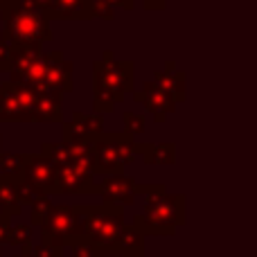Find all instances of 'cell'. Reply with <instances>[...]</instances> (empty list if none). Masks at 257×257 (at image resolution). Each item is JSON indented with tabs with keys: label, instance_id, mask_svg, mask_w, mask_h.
Segmentation results:
<instances>
[{
	"label": "cell",
	"instance_id": "obj_1",
	"mask_svg": "<svg viewBox=\"0 0 257 257\" xmlns=\"http://www.w3.org/2000/svg\"><path fill=\"white\" fill-rule=\"evenodd\" d=\"M138 194L145 196V210L133 217V226L145 237H172L176 228L185 223L183 194H167V187L163 183H154V185L138 183Z\"/></svg>",
	"mask_w": 257,
	"mask_h": 257
},
{
	"label": "cell",
	"instance_id": "obj_2",
	"mask_svg": "<svg viewBox=\"0 0 257 257\" xmlns=\"http://www.w3.org/2000/svg\"><path fill=\"white\" fill-rule=\"evenodd\" d=\"M77 219V237L88 239L102 250L104 255L111 253L113 244L117 241L124 223V208L108 203H79L72 205Z\"/></svg>",
	"mask_w": 257,
	"mask_h": 257
},
{
	"label": "cell",
	"instance_id": "obj_3",
	"mask_svg": "<svg viewBox=\"0 0 257 257\" xmlns=\"http://www.w3.org/2000/svg\"><path fill=\"white\" fill-rule=\"evenodd\" d=\"M0 21H3L0 39H5L7 43H45L54 39L48 14L32 7L27 0H12L0 12Z\"/></svg>",
	"mask_w": 257,
	"mask_h": 257
},
{
	"label": "cell",
	"instance_id": "obj_4",
	"mask_svg": "<svg viewBox=\"0 0 257 257\" xmlns=\"http://www.w3.org/2000/svg\"><path fill=\"white\" fill-rule=\"evenodd\" d=\"M136 84V66L133 61H117L111 50L102 59L93 61V99L122 102L126 93H133Z\"/></svg>",
	"mask_w": 257,
	"mask_h": 257
},
{
	"label": "cell",
	"instance_id": "obj_5",
	"mask_svg": "<svg viewBox=\"0 0 257 257\" xmlns=\"http://www.w3.org/2000/svg\"><path fill=\"white\" fill-rule=\"evenodd\" d=\"M136 140L128 133H102L95 138V176L124 174V167L136 163Z\"/></svg>",
	"mask_w": 257,
	"mask_h": 257
},
{
	"label": "cell",
	"instance_id": "obj_6",
	"mask_svg": "<svg viewBox=\"0 0 257 257\" xmlns=\"http://www.w3.org/2000/svg\"><path fill=\"white\" fill-rule=\"evenodd\" d=\"M34 97L36 88L14 84L12 79L3 81L0 84V122L32 124L34 122Z\"/></svg>",
	"mask_w": 257,
	"mask_h": 257
},
{
	"label": "cell",
	"instance_id": "obj_7",
	"mask_svg": "<svg viewBox=\"0 0 257 257\" xmlns=\"http://www.w3.org/2000/svg\"><path fill=\"white\" fill-rule=\"evenodd\" d=\"M79 239L77 237V219L72 205H54L48 214L45 223L41 226V244L48 246H72Z\"/></svg>",
	"mask_w": 257,
	"mask_h": 257
},
{
	"label": "cell",
	"instance_id": "obj_8",
	"mask_svg": "<svg viewBox=\"0 0 257 257\" xmlns=\"http://www.w3.org/2000/svg\"><path fill=\"white\" fill-rule=\"evenodd\" d=\"M54 194H97L95 174L81 165H66L57 169V185Z\"/></svg>",
	"mask_w": 257,
	"mask_h": 257
},
{
	"label": "cell",
	"instance_id": "obj_9",
	"mask_svg": "<svg viewBox=\"0 0 257 257\" xmlns=\"http://www.w3.org/2000/svg\"><path fill=\"white\" fill-rule=\"evenodd\" d=\"M97 194L108 205H133L138 199V183L133 176L126 174H113V176H104L97 183Z\"/></svg>",
	"mask_w": 257,
	"mask_h": 257
},
{
	"label": "cell",
	"instance_id": "obj_10",
	"mask_svg": "<svg viewBox=\"0 0 257 257\" xmlns=\"http://www.w3.org/2000/svg\"><path fill=\"white\" fill-rule=\"evenodd\" d=\"M133 99H136L138 104H142V106L154 115V122H158V124L165 122V117L176 111V106H178L176 99L169 93H165L156 81H147L140 90H133Z\"/></svg>",
	"mask_w": 257,
	"mask_h": 257
},
{
	"label": "cell",
	"instance_id": "obj_11",
	"mask_svg": "<svg viewBox=\"0 0 257 257\" xmlns=\"http://www.w3.org/2000/svg\"><path fill=\"white\" fill-rule=\"evenodd\" d=\"M23 156V176L34 183L43 194H54L57 185V167L45 156L39 154H21Z\"/></svg>",
	"mask_w": 257,
	"mask_h": 257
},
{
	"label": "cell",
	"instance_id": "obj_12",
	"mask_svg": "<svg viewBox=\"0 0 257 257\" xmlns=\"http://www.w3.org/2000/svg\"><path fill=\"white\" fill-rule=\"evenodd\" d=\"M72 70H75V63L66 61L63 52H52V61H50L48 75L43 79V86L39 90H54V93H72L75 88V81H72Z\"/></svg>",
	"mask_w": 257,
	"mask_h": 257
},
{
	"label": "cell",
	"instance_id": "obj_13",
	"mask_svg": "<svg viewBox=\"0 0 257 257\" xmlns=\"http://www.w3.org/2000/svg\"><path fill=\"white\" fill-rule=\"evenodd\" d=\"M50 21H90L93 14V0H54L48 9Z\"/></svg>",
	"mask_w": 257,
	"mask_h": 257
},
{
	"label": "cell",
	"instance_id": "obj_14",
	"mask_svg": "<svg viewBox=\"0 0 257 257\" xmlns=\"http://www.w3.org/2000/svg\"><path fill=\"white\" fill-rule=\"evenodd\" d=\"M61 93L54 90H36L34 97V122L39 124H52V122H61Z\"/></svg>",
	"mask_w": 257,
	"mask_h": 257
},
{
	"label": "cell",
	"instance_id": "obj_15",
	"mask_svg": "<svg viewBox=\"0 0 257 257\" xmlns=\"http://www.w3.org/2000/svg\"><path fill=\"white\" fill-rule=\"evenodd\" d=\"M151 81H156V84H158L160 88L165 90V93L172 95V97L176 99L178 104L185 99V90H187V86H185V72L178 70L174 61H167V63H165V68L156 70L154 72V79H151Z\"/></svg>",
	"mask_w": 257,
	"mask_h": 257
},
{
	"label": "cell",
	"instance_id": "obj_16",
	"mask_svg": "<svg viewBox=\"0 0 257 257\" xmlns=\"http://www.w3.org/2000/svg\"><path fill=\"white\" fill-rule=\"evenodd\" d=\"M115 257H145V235L138 230L133 223H126L122 228L117 241L113 244L111 253Z\"/></svg>",
	"mask_w": 257,
	"mask_h": 257
},
{
	"label": "cell",
	"instance_id": "obj_17",
	"mask_svg": "<svg viewBox=\"0 0 257 257\" xmlns=\"http://www.w3.org/2000/svg\"><path fill=\"white\" fill-rule=\"evenodd\" d=\"M138 156L147 165H174L176 163V145L174 142H136Z\"/></svg>",
	"mask_w": 257,
	"mask_h": 257
},
{
	"label": "cell",
	"instance_id": "obj_18",
	"mask_svg": "<svg viewBox=\"0 0 257 257\" xmlns=\"http://www.w3.org/2000/svg\"><path fill=\"white\" fill-rule=\"evenodd\" d=\"M23 210L18 194L14 190V183L7 174H0V212L7 217H18Z\"/></svg>",
	"mask_w": 257,
	"mask_h": 257
},
{
	"label": "cell",
	"instance_id": "obj_19",
	"mask_svg": "<svg viewBox=\"0 0 257 257\" xmlns=\"http://www.w3.org/2000/svg\"><path fill=\"white\" fill-rule=\"evenodd\" d=\"M63 140L66 142H93L88 124H86V113L75 111L70 122H63Z\"/></svg>",
	"mask_w": 257,
	"mask_h": 257
},
{
	"label": "cell",
	"instance_id": "obj_20",
	"mask_svg": "<svg viewBox=\"0 0 257 257\" xmlns=\"http://www.w3.org/2000/svg\"><path fill=\"white\" fill-rule=\"evenodd\" d=\"M43 43H23V45H16L14 48V57H12V72L9 75H18V72H23L27 66H30L32 61H36V59L43 54Z\"/></svg>",
	"mask_w": 257,
	"mask_h": 257
},
{
	"label": "cell",
	"instance_id": "obj_21",
	"mask_svg": "<svg viewBox=\"0 0 257 257\" xmlns=\"http://www.w3.org/2000/svg\"><path fill=\"white\" fill-rule=\"evenodd\" d=\"M41 156L50 160L57 169L66 167V165H72V151H70V145L63 140L59 142H43L41 145Z\"/></svg>",
	"mask_w": 257,
	"mask_h": 257
},
{
	"label": "cell",
	"instance_id": "obj_22",
	"mask_svg": "<svg viewBox=\"0 0 257 257\" xmlns=\"http://www.w3.org/2000/svg\"><path fill=\"white\" fill-rule=\"evenodd\" d=\"M9 178H12V183H14V190H16L21 205H32L36 199H39V196H48V194H43V192H41L34 183L27 181L23 174H21V176H9Z\"/></svg>",
	"mask_w": 257,
	"mask_h": 257
},
{
	"label": "cell",
	"instance_id": "obj_23",
	"mask_svg": "<svg viewBox=\"0 0 257 257\" xmlns=\"http://www.w3.org/2000/svg\"><path fill=\"white\" fill-rule=\"evenodd\" d=\"M32 212H30V219L34 226H43L45 219H48V214L52 212V201H50V196H39V199L34 201V203L30 205Z\"/></svg>",
	"mask_w": 257,
	"mask_h": 257
},
{
	"label": "cell",
	"instance_id": "obj_24",
	"mask_svg": "<svg viewBox=\"0 0 257 257\" xmlns=\"http://www.w3.org/2000/svg\"><path fill=\"white\" fill-rule=\"evenodd\" d=\"M0 174L21 176L23 174V156L12 154V151H3V156H0Z\"/></svg>",
	"mask_w": 257,
	"mask_h": 257
},
{
	"label": "cell",
	"instance_id": "obj_25",
	"mask_svg": "<svg viewBox=\"0 0 257 257\" xmlns=\"http://www.w3.org/2000/svg\"><path fill=\"white\" fill-rule=\"evenodd\" d=\"M7 244L18 246V248L30 246L32 244V228L27 226V223H16V226L12 223V232H9V241H7Z\"/></svg>",
	"mask_w": 257,
	"mask_h": 257
},
{
	"label": "cell",
	"instance_id": "obj_26",
	"mask_svg": "<svg viewBox=\"0 0 257 257\" xmlns=\"http://www.w3.org/2000/svg\"><path fill=\"white\" fill-rule=\"evenodd\" d=\"M122 122H124V133H128V136H140L142 131H145V117L138 115V113L133 111H124L122 113Z\"/></svg>",
	"mask_w": 257,
	"mask_h": 257
},
{
	"label": "cell",
	"instance_id": "obj_27",
	"mask_svg": "<svg viewBox=\"0 0 257 257\" xmlns=\"http://www.w3.org/2000/svg\"><path fill=\"white\" fill-rule=\"evenodd\" d=\"M70 248H72V257H106L93 241H88V239H77Z\"/></svg>",
	"mask_w": 257,
	"mask_h": 257
},
{
	"label": "cell",
	"instance_id": "obj_28",
	"mask_svg": "<svg viewBox=\"0 0 257 257\" xmlns=\"http://www.w3.org/2000/svg\"><path fill=\"white\" fill-rule=\"evenodd\" d=\"M14 43H7L0 39V72H12V57H14Z\"/></svg>",
	"mask_w": 257,
	"mask_h": 257
},
{
	"label": "cell",
	"instance_id": "obj_29",
	"mask_svg": "<svg viewBox=\"0 0 257 257\" xmlns=\"http://www.w3.org/2000/svg\"><path fill=\"white\" fill-rule=\"evenodd\" d=\"M34 257H63V248L61 246L39 244V246H34Z\"/></svg>",
	"mask_w": 257,
	"mask_h": 257
},
{
	"label": "cell",
	"instance_id": "obj_30",
	"mask_svg": "<svg viewBox=\"0 0 257 257\" xmlns=\"http://www.w3.org/2000/svg\"><path fill=\"white\" fill-rule=\"evenodd\" d=\"M9 232H12V217L0 212V246L9 241Z\"/></svg>",
	"mask_w": 257,
	"mask_h": 257
},
{
	"label": "cell",
	"instance_id": "obj_31",
	"mask_svg": "<svg viewBox=\"0 0 257 257\" xmlns=\"http://www.w3.org/2000/svg\"><path fill=\"white\" fill-rule=\"evenodd\" d=\"M106 5H111L113 9H126V12H131L133 7H136V0H104Z\"/></svg>",
	"mask_w": 257,
	"mask_h": 257
},
{
	"label": "cell",
	"instance_id": "obj_32",
	"mask_svg": "<svg viewBox=\"0 0 257 257\" xmlns=\"http://www.w3.org/2000/svg\"><path fill=\"white\" fill-rule=\"evenodd\" d=\"M142 5H145V9H149V12H160V9H165L167 0H142Z\"/></svg>",
	"mask_w": 257,
	"mask_h": 257
},
{
	"label": "cell",
	"instance_id": "obj_33",
	"mask_svg": "<svg viewBox=\"0 0 257 257\" xmlns=\"http://www.w3.org/2000/svg\"><path fill=\"white\" fill-rule=\"evenodd\" d=\"M14 257H34V246H23V248H21V253H18V255H14Z\"/></svg>",
	"mask_w": 257,
	"mask_h": 257
},
{
	"label": "cell",
	"instance_id": "obj_34",
	"mask_svg": "<svg viewBox=\"0 0 257 257\" xmlns=\"http://www.w3.org/2000/svg\"><path fill=\"white\" fill-rule=\"evenodd\" d=\"M9 3H12V0H0V12H3V9H5V7H7V5H9Z\"/></svg>",
	"mask_w": 257,
	"mask_h": 257
},
{
	"label": "cell",
	"instance_id": "obj_35",
	"mask_svg": "<svg viewBox=\"0 0 257 257\" xmlns=\"http://www.w3.org/2000/svg\"><path fill=\"white\" fill-rule=\"evenodd\" d=\"M0 156H3V136H0Z\"/></svg>",
	"mask_w": 257,
	"mask_h": 257
}]
</instances>
